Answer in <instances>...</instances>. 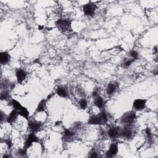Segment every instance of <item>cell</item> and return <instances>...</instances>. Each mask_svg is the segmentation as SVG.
Returning <instances> with one entry per match:
<instances>
[{"label":"cell","mask_w":158,"mask_h":158,"mask_svg":"<svg viewBox=\"0 0 158 158\" xmlns=\"http://www.w3.org/2000/svg\"><path fill=\"white\" fill-rule=\"evenodd\" d=\"M118 144L117 143H112L109 149L106 153V157H112L116 155L118 153Z\"/></svg>","instance_id":"9c48e42d"},{"label":"cell","mask_w":158,"mask_h":158,"mask_svg":"<svg viewBox=\"0 0 158 158\" xmlns=\"http://www.w3.org/2000/svg\"><path fill=\"white\" fill-rule=\"evenodd\" d=\"M100 133H101V135H105V131L103 130L102 128H101V129H100Z\"/></svg>","instance_id":"4dcf8cb0"},{"label":"cell","mask_w":158,"mask_h":158,"mask_svg":"<svg viewBox=\"0 0 158 158\" xmlns=\"http://www.w3.org/2000/svg\"><path fill=\"white\" fill-rule=\"evenodd\" d=\"M90 157H92V158H96V157H98V153H97V152H96L95 151H92L90 153Z\"/></svg>","instance_id":"4316f807"},{"label":"cell","mask_w":158,"mask_h":158,"mask_svg":"<svg viewBox=\"0 0 158 158\" xmlns=\"http://www.w3.org/2000/svg\"><path fill=\"white\" fill-rule=\"evenodd\" d=\"M38 142L39 139L35 135V133H30L27 137L25 143H24L23 148L27 149L30 147H32L34 143H38Z\"/></svg>","instance_id":"8992f818"},{"label":"cell","mask_w":158,"mask_h":158,"mask_svg":"<svg viewBox=\"0 0 158 158\" xmlns=\"http://www.w3.org/2000/svg\"><path fill=\"white\" fill-rule=\"evenodd\" d=\"M46 109V100L45 99L41 100L37 106L36 109V112H44Z\"/></svg>","instance_id":"e0dca14e"},{"label":"cell","mask_w":158,"mask_h":158,"mask_svg":"<svg viewBox=\"0 0 158 158\" xmlns=\"http://www.w3.org/2000/svg\"><path fill=\"white\" fill-rule=\"evenodd\" d=\"M56 94L61 98H66L68 96V89L64 87H59L56 90Z\"/></svg>","instance_id":"2e32d148"},{"label":"cell","mask_w":158,"mask_h":158,"mask_svg":"<svg viewBox=\"0 0 158 158\" xmlns=\"http://www.w3.org/2000/svg\"><path fill=\"white\" fill-rule=\"evenodd\" d=\"M27 74L23 69L21 68L17 69L16 70V76L18 83H22L27 78Z\"/></svg>","instance_id":"30bf717a"},{"label":"cell","mask_w":158,"mask_h":158,"mask_svg":"<svg viewBox=\"0 0 158 158\" xmlns=\"http://www.w3.org/2000/svg\"><path fill=\"white\" fill-rule=\"evenodd\" d=\"M107 121V114L105 111H102L97 115H90L88 120V124L90 125H102L106 124Z\"/></svg>","instance_id":"6da1fadb"},{"label":"cell","mask_w":158,"mask_h":158,"mask_svg":"<svg viewBox=\"0 0 158 158\" xmlns=\"http://www.w3.org/2000/svg\"><path fill=\"white\" fill-rule=\"evenodd\" d=\"M133 133L134 132L131 125H125L123 129H120L119 137H120L126 140H129L133 138Z\"/></svg>","instance_id":"3957f363"},{"label":"cell","mask_w":158,"mask_h":158,"mask_svg":"<svg viewBox=\"0 0 158 158\" xmlns=\"http://www.w3.org/2000/svg\"><path fill=\"white\" fill-rule=\"evenodd\" d=\"M12 105H13V108L14 109H16V110H17V111H21V109L23 107V106L21 104L19 101L14 100V99L12 100Z\"/></svg>","instance_id":"d6986e66"},{"label":"cell","mask_w":158,"mask_h":158,"mask_svg":"<svg viewBox=\"0 0 158 158\" xmlns=\"http://www.w3.org/2000/svg\"><path fill=\"white\" fill-rule=\"evenodd\" d=\"M18 115H19V112H18L17 110L14 109L7 116L6 122L9 124H13L17 119Z\"/></svg>","instance_id":"5bb4252c"},{"label":"cell","mask_w":158,"mask_h":158,"mask_svg":"<svg viewBox=\"0 0 158 158\" xmlns=\"http://www.w3.org/2000/svg\"><path fill=\"white\" fill-rule=\"evenodd\" d=\"M145 133L146 135H147V138L148 140L149 143H152L153 142V135L152 133L151 130L148 127H147V129L145 130Z\"/></svg>","instance_id":"44dd1931"},{"label":"cell","mask_w":158,"mask_h":158,"mask_svg":"<svg viewBox=\"0 0 158 158\" xmlns=\"http://www.w3.org/2000/svg\"><path fill=\"white\" fill-rule=\"evenodd\" d=\"M130 56L134 60H137L139 58V53L135 50H132L130 53Z\"/></svg>","instance_id":"d4e9b609"},{"label":"cell","mask_w":158,"mask_h":158,"mask_svg":"<svg viewBox=\"0 0 158 158\" xmlns=\"http://www.w3.org/2000/svg\"><path fill=\"white\" fill-rule=\"evenodd\" d=\"M18 112H19V115H21L22 117H23V118L26 119L27 120H28V117H29V111H28V109L23 107L21 111H18Z\"/></svg>","instance_id":"ffe728a7"},{"label":"cell","mask_w":158,"mask_h":158,"mask_svg":"<svg viewBox=\"0 0 158 158\" xmlns=\"http://www.w3.org/2000/svg\"><path fill=\"white\" fill-rule=\"evenodd\" d=\"M117 87H118L116 83H115V82H109L107 84V85L106 88V94L108 96H112V95H113L114 93L115 92H116Z\"/></svg>","instance_id":"8fae6325"},{"label":"cell","mask_w":158,"mask_h":158,"mask_svg":"<svg viewBox=\"0 0 158 158\" xmlns=\"http://www.w3.org/2000/svg\"><path fill=\"white\" fill-rule=\"evenodd\" d=\"M99 92H98V90H96L95 89V90H93V93H92V96L93 98H95V97L97 96H99Z\"/></svg>","instance_id":"f546056e"},{"label":"cell","mask_w":158,"mask_h":158,"mask_svg":"<svg viewBox=\"0 0 158 158\" xmlns=\"http://www.w3.org/2000/svg\"><path fill=\"white\" fill-rule=\"evenodd\" d=\"M10 98V93L6 89L2 91L1 93V100H7Z\"/></svg>","instance_id":"603a6c76"},{"label":"cell","mask_w":158,"mask_h":158,"mask_svg":"<svg viewBox=\"0 0 158 158\" xmlns=\"http://www.w3.org/2000/svg\"><path fill=\"white\" fill-rule=\"evenodd\" d=\"M4 142L6 143L7 146L9 148H11V146H12V142H11V140L10 139H6V140L4 141Z\"/></svg>","instance_id":"83f0119b"},{"label":"cell","mask_w":158,"mask_h":158,"mask_svg":"<svg viewBox=\"0 0 158 158\" xmlns=\"http://www.w3.org/2000/svg\"><path fill=\"white\" fill-rule=\"evenodd\" d=\"M28 125L29 130L31 133H36L38 132L43 127V124L41 122L35 120H30Z\"/></svg>","instance_id":"52a82bcc"},{"label":"cell","mask_w":158,"mask_h":158,"mask_svg":"<svg viewBox=\"0 0 158 158\" xmlns=\"http://www.w3.org/2000/svg\"><path fill=\"white\" fill-rule=\"evenodd\" d=\"M27 149L26 148H19L18 149V154L21 156H26L27 155Z\"/></svg>","instance_id":"484cf974"},{"label":"cell","mask_w":158,"mask_h":158,"mask_svg":"<svg viewBox=\"0 0 158 158\" xmlns=\"http://www.w3.org/2000/svg\"><path fill=\"white\" fill-rule=\"evenodd\" d=\"M137 117L135 111H130L125 112L120 117V122L125 125H132L134 123Z\"/></svg>","instance_id":"7a4b0ae2"},{"label":"cell","mask_w":158,"mask_h":158,"mask_svg":"<svg viewBox=\"0 0 158 158\" xmlns=\"http://www.w3.org/2000/svg\"><path fill=\"white\" fill-rule=\"evenodd\" d=\"M7 117H6L5 114H4V112L3 111H1V122L2 123L3 122V120H5V119L6 120Z\"/></svg>","instance_id":"f1b7e54d"},{"label":"cell","mask_w":158,"mask_h":158,"mask_svg":"<svg viewBox=\"0 0 158 158\" xmlns=\"http://www.w3.org/2000/svg\"><path fill=\"white\" fill-rule=\"evenodd\" d=\"M147 100L144 99H136L133 102V108L137 111H141L145 108Z\"/></svg>","instance_id":"ba28073f"},{"label":"cell","mask_w":158,"mask_h":158,"mask_svg":"<svg viewBox=\"0 0 158 158\" xmlns=\"http://www.w3.org/2000/svg\"><path fill=\"white\" fill-rule=\"evenodd\" d=\"M11 59L10 54L6 51L1 52L0 54V63L2 65L8 64L10 62Z\"/></svg>","instance_id":"4fadbf2b"},{"label":"cell","mask_w":158,"mask_h":158,"mask_svg":"<svg viewBox=\"0 0 158 158\" xmlns=\"http://www.w3.org/2000/svg\"><path fill=\"white\" fill-rule=\"evenodd\" d=\"M79 106H80V107L83 109V110H85L86 109L87 106H88V102L85 98H82L80 101H79Z\"/></svg>","instance_id":"cb8c5ba5"},{"label":"cell","mask_w":158,"mask_h":158,"mask_svg":"<svg viewBox=\"0 0 158 158\" xmlns=\"http://www.w3.org/2000/svg\"><path fill=\"white\" fill-rule=\"evenodd\" d=\"M56 27L63 32L71 30V21L68 19H59L56 22Z\"/></svg>","instance_id":"277c9868"},{"label":"cell","mask_w":158,"mask_h":158,"mask_svg":"<svg viewBox=\"0 0 158 158\" xmlns=\"http://www.w3.org/2000/svg\"><path fill=\"white\" fill-rule=\"evenodd\" d=\"M93 98H94V101H93L94 105L100 109H102L105 105L104 99H103L100 95L97 96Z\"/></svg>","instance_id":"9a60e30c"},{"label":"cell","mask_w":158,"mask_h":158,"mask_svg":"<svg viewBox=\"0 0 158 158\" xmlns=\"http://www.w3.org/2000/svg\"><path fill=\"white\" fill-rule=\"evenodd\" d=\"M97 6L94 3L90 1L83 6V11L85 15L88 17H93L95 14Z\"/></svg>","instance_id":"5b68a950"},{"label":"cell","mask_w":158,"mask_h":158,"mask_svg":"<svg viewBox=\"0 0 158 158\" xmlns=\"http://www.w3.org/2000/svg\"><path fill=\"white\" fill-rule=\"evenodd\" d=\"M64 136L65 140L69 141V139H72L75 136V132L70 129H65L64 132Z\"/></svg>","instance_id":"ac0fdd59"},{"label":"cell","mask_w":158,"mask_h":158,"mask_svg":"<svg viewBox=\"0 0 158 158\" xmlns=\"http://www.w3.org/2000/svg\"><path fill=\"white\" fill-rule=\"evenodd\" d=\"M120 128L119 127H110L107 130V135L109 138H115L119 137V132H120Z\"/></svg>","instance_id":"7c38bea8"},{"label":"cell","mask_w":158,"mask_h":158,"mask_svg":"<svg viewBox=\"0 0 158 158\" xmlns=\"http://www.w3.org/2000/svg\"><path fill=\"white\" fill-rule=\"evenodd\" d=\"M135 60L133 59H125L123 60V62L122 63V66L124 68H128L129 67H130L132 64L134 62Z\"/></svg>","instance_id":"7402d4cb"}]
</instances>
